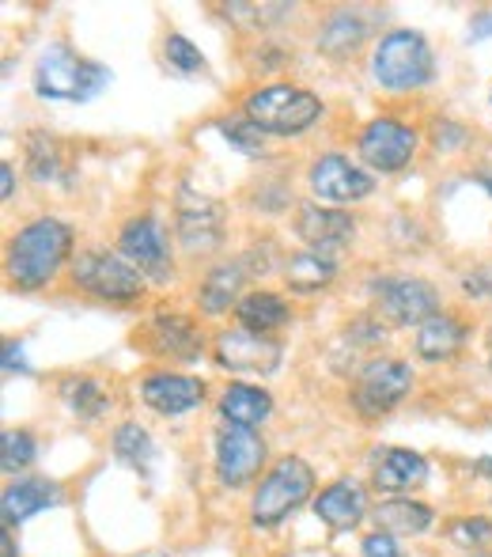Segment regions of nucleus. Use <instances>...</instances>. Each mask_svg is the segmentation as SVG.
Segmentation results:
<instances>
[{
  "mask_svg": "<svg viewBox=\"0 0 492 557\" xmlns=\"http://www.w3.org/2000/svg\"><path fill=\"white\" fill-rule=\"evenodd\" d=\"M68 250H73V227L65 221H53V216L30 221L8 243V281L23 293H35L58 277Z\"/></svg>",
  "mask_w": 492,
  "mask_h": 557,
  "instance_id": "nucleus-1",
  "label": "nucleus"
},
{
  "mask_svg": "<svg viewBox=\"0 0 492 557\" xmlns=\"http://www.w3.org/2000/svg\"><path fill=\"white\" fill-rule=\"evenodd\" d=\"M106 84H111V69L80 58L65 42L46 46L35 65V91L42 99H58V103H88Z\"/></svg>",
  "mask_w": 492,
  "mask_h": 557,
  "instance_id": "nucleus-2",
  "label": "nucleus"
},
{
  "mask_svg": "<svg viewBox=\"0 0 492 557\" xmlns=\"http://www.w3.org/2000/svg\"><path fill=\"white\" fill-rule=\"evenodd\" d=\"M371 73L387 91L425 88L436 73L432 46H428V38L420 35V30H409V27L387 30L371 53Z\"/></svg>",
  "mask_w": 492,
  "mask_h": 557,
  "instance_id": "nucleus-3",
  "label": "nucleus"
},
{
  "mask_svg": "<svg viewBox=\"0 0 492 557\" xmlns=\"http://www.w3.org/2000/svg\"><path fill=\"white\" fill-rule=\"evenodd\" d=\"M243 107L247 122H254L262 133H277V137H295V133L311 129L323 117V99L303 88H292V84H273V88L250 91Z\"/></svg>",
  "mask_w": 492,
  "mask_h": 557,
  "instance_id": "nucleus-4",
  "label": "nucleus"
},
{
  "mask_svg": "<svg viewBox=\"0 0 492 557\" xmlns=\"http://www.w3.org/2000/svg\"><path fill=\"white\" fill-rule=\"evenodd\" d=\"M315 490V474L303 459H280L277 467L265 474V482L257 485L254 505H250V520L257 528H277L288 512L303 505Z\"/></svg>",
  "mask_w": 492,
  "mask_h": 557,
  "instance_id": "nucleus-5",
  "label": "nucleus"
},
{
  "mask_svg": "<svg viewBox=\"0 0 492 557\" xmlns=\"http://www.w3.org/2000/svg\"><path fill=\"white\" fill-rule=\"evenodd\" d=\"M73 285L99 300L129 304L144 293V273L133 270L125 258H114L111 250H84L73 258Z\"/></svg>",
  "mask_w": 492,
  "mask_h": 557,
  "instance_id": "nucleus-6",
  "label": "nucleus"
},
{
  "mask_svg": "<svg viewBox=\"0 0 492 557\" xmlns=\"http://www.w3.org/2000/svg\"><path fill=\"white\" fill-rule=\"evenodd\" d=\"M375 315L387 326H425L432 315H440V296L428 281L417 277L382 281L375 288Z\"/></svg>",
  "mask_w": 492,
  "mask_h": 557,
  "instance_id": "nucleus-7",
  "label": "nucleus"
},
{
  "mask_svg": "<svg viewBox=\"0 0 492 557\" xmlns=\"http://www.w3.org/2000/svg\"><path fill=\"white\" fill-rule=\"evenodd\" d=\"M413 387V372L409 364L402 360H390V357H379L356 375V391H353V403L364 418H382L390 413Z\"/></svg>",
  "mask_w": 492,
  "mask_h": 557,
  "instance_id": "nucleus-8",
  "label": "nucleus"
},
{
  "mask_svg": "<svg viewBox=\"0 0 492 557\" xmlns=\"http://www.w3.org/2000/svg\"><path fill=\"white\" fill-rule=\"evenodd\" d=\"M356 148H361V160L368 168L382 171V175H394V171L409 168L413 152H417V133L409 125L394 122V117H375V122L361 129Z\"/></svg>",
  "mask_w": 492,
  "mask_h": 557,
  "instance_id": "nucleus-9",
  "label": "nucleus"
},
{
  "mask_svg": "<svg viewBox=\"0 0 492 557\" xmlns=\"http://www.w3.org/2000/svg\"><path fill=\"white\" fill-rule=\"evenodd\" d=\"M280 349L277 342H269L265 334H250V331H228L216 337V364L228 368L239 375H269L280 368Z\"/></svg>",
  "mask_w": 492,
  "mask_h": 557,
  "instance_id": "nucleus-10",
  "label": "nucleus"
},
{
  "mask_svg": "<svg viewBox=\"0 0 492 557\" xmlns=\"http://www.w3.org/2000/svg\"><path fill=\"white\" fill-rule=\"evenodd\" d=\"M262 462H265V441L254 429L228 425L216 436V474H220V482L228 490L247 485L262 470Z\"/></svg>",
  "mask_w": 492,
  "mask_h": 557,
  "instance_id": "nucleus-11",
  "label": "nucleus"
},
{
  "mask_svg": "<svg viewBox=\"0 0 492 557\" xmlns=\"http://www.w3.org/2000/svg\"><path fill=\"white\" fill-rule=\"evenodd\" d=\"M371 186H375V178L368 171L353 168V163L338 152L318 156L315 168H311V190H315L323 201H330V206H353V201H364L371 194Z\"/></svg>",
  "mask_w": 492,
  "mask_h": 557,
  "instance_id": "nucleus-12",
  "label": "nucleus"
},
{
  "mask_svg": "<svg viewBox=\"0 0 492 557\" xmlns=\"http://www.w3.org/2000/svg\"><path fill=\"white\" fill-rule=\"evenodd\" d=\"M118 250L122 258L140 270L144 277L167 281L171 277V255H167V239H163V227L152 216H137L122 227L118 235Z\"/></svg>",
  "mask_w": 492,
  "mask_h": 557,
  "instance_id": "nucleus-13",
  "label": "nucleus"
},
{
  "mask_svg": "<svg viewBox=\"0 0 492 557\" xmlns=\"http://www.w3.org/2000/svg\"><path fill=\"white\" fill-rule=\"evenodd\" d=\"M175 224H178V239H182V247L190 255L193 250L198 255L201 250H213L224 239V209L213 198H205V194H190V190L178 194Z\"/></svg>",
  "mask_w": 492,
  "mask_h": 557,
  "instance_id": "nucleus-14",
  "label": "nucleus"
},
{
  "mask_svg": "<svg viewBox=\"0 0 492 557\" xmlns=\"http://www.w3.org/2000/svg\"><path fill=\"white\" fill-rule=\"evenodd\" d=\"M144 403L152 406L155 413L163 418H178V413H190L193 406L205 398V383L190 380V375H178V372H152L140 387Z\"/></svg>",
  "mask_w": 492,
  "mask_h": 557,
  "instance_id": "nucleus-15",
  "label": "nucleus"
},
{
  "mask_svg": "<svg viewBox=\"0 0 492 557\" xmlns=\"http://www.w3.org/2000/svg\"><path fill=\"white\" fill-rule=\"evenodd\" d=\"M311 505H315L318 520L330 523L333 531H349L364 520V512H368V493H364L353 478H341V482L326 485Z\"/></svg>",
  "mask_w": 492,
  "mask_h": 557,
  "instance_id": "nucleus-16",
  "label": "nucleus"
},
{
  "mask_svg": "<svg viewBox=\"0 0 492 557\" xmlns=\"http://www.w3.org/2000/svg\"><path fill=\"white\" fill-rule=\"evenodd\" d=\"M250 273H254V270H250L247 255L216 265V270L205 277V285H201V293H198L201 311H209V315H224L228 308H239Z\"/></svg>",
  "mask_w": 492,
  "mask_h": 557,
  "instance_id": "nucleus-17",
  "label": "nucleus"
},
{
  "mask_svg": "<svg viewBox=\"0 0 492 557\" xmlns=\"http://www.w3.org/2000/svg\"><path fill=\"white\" fill-rule=\"evenodd\" d=\"M375 485L387 493H405L417 490L428 478V462L425 455L409 451V447H382L375 451V470H371Z\"/></svg>",
  "mask_w": 492,
  "mask_h": 557,
  "instance_id": "nucleus-18",
  "label": "nucleus"
},
{
  "mask_svg": "<svg viewBox=\"0 0 492 557\" xmlns=\"http://www.w3.org/2000/svg\"><path fill=\"white\" fill-rule=\"evenodd\" d=\"M295 235H300L307 247H338L353 235V216L341 213V209H326L315 201H303L300 213H295Z\"/></svg>",
  "mask_w": 492,
  "mask_h": 557,
  "instance_id": "nucleus-19",
  "label": "nucleus"
},
{
  "mask_svg": "<svg viewBox=\"0 0 492 557\" xmlns=\"http://www.w3.org/2000/svg\"><path fill=\"white\" fill-rule=\"evenodd\" d=\"M61 500L58 485L46 482V478H27V482H15L4 490V500H0V516H4V528H20L23 520L46 512Z\"/></svg>",
  "mask_w": 492,
  "mask_h": 557,
  "instance_id": "nucleus-20",
  "label": "nucleus"
},
{
  "mask_svg": "<svg viewBox=\"0 0 492 557\" xmlns=\"http://www.w3.org/2000/svg\"><path fill=\"white\" fill-rule=\"evenodd\" d=\"M148 342H152V352H167L178 360L201 357V331L182 315H155L148 323Z\"/></svg>",
  "mask_w": 492,
  "mask_h": 557,
  "instance_id": "nucleus-21",
  "label": "nucleus"
},
{
  "mask_svg": "<svg viewBox=\"0 0 492 557\" xmlns=\"http://www.w3.org/2000/svg\"><path fill=\"white\" fill-rule=\"evenodd\" d=\"M333 273H338V258L330 255V250H318V247H307V250H295V255H288L285 262V281L292 293H318V288H326L333 281Z\"/></svg>",
  "mask_w": 492,
  "mask_h": 557,
  "instance_id": "nucleus-22",
  "label": "nucleus"
},
{
  "mask_svg": "<svg viewBox=\"0 0 492 557\" xmlns=\"http://www.w3.org/2000/svg\"><path fill=\"white\" fill-rule=\"evenodd\" d=\"M269 413H273V398H269V391H262V387L231 383V387L220 395V418L228 421V425L257 429Z\"/></svg>",
  "mask_w": 492,
  "mask_h": 557,
  "instance_id": "nucleus-23",
  "label": "nucleus"
},
{
  "mask_svg": "<svg viewBox=\"0 0 492 557\" xmlns=\"http://www.w3.org/2000/svg\"><path fill=\"white\" fill-rule=\"evenodd\" d=\"M466 345V326L458 323L455 315H447V311H440V315H432L425 326H417V357L420 360H451L458 357V349Z\"/></svg>",
  "mask_w": 492,
  "mask_h": 557,
  "instance_id": "nucleus-24",
  "label": "nucleus"
},
{
  "mask_svg": "<svg viewBox=\"0 0 492 557\" xmlns=\"http://www.w3.org/2000/svg\"><path fill=\"white\" fill-rule=\"evenodd\" d=\"M236 319L250 334H269L292 319V308H288L277 293H262V288H254V293H247L243 300H239Z\"/></svg>",
  "mask_w": 492,
  "mask_h": 557,
  "instance_id": "nucleus-25",
  "label": "nucleus"
},
{
  "mask_svg": "<svg viewBox=\"0 0 492 557\" xmlns=\"http://www.w3.org/2000/svg\"><path fill=\"white\" fill-rule=\"evenodd\" d=\"M375 528L382 535H420V531L432 528V512L417 500H387L375 512Z\"/></svg>",
  "mask_w": 492,
  "mask_h": 557,
  "instance_id": "nucleus-26",
  "label": "nucleus"
},
{
  "mask_svg": "<svg viewBox=\"0 0 492 557\" xmlns=\"http://www.w3.org/2000/svg\"><path fill=\"white\" fill-rule=\"evenodd\" d=\"M364 38H368L364 20H356L353 12H338L323 30V50L330 53V58H353L364 46Z\"/></svg>",
  "mask_w": 492,
  "mask_h": 557,
  "instance_id": "nucleus-27",
  "label": "nucleus"
},
{
  "mask_svg": "<svg viewBox=\"0 0 492 557\" xmlns=\"http://www.w3.org/2000/svg\"><path fill=\"white\" fill-rule=\"evenodd\" d=\"M61 398H65L68 410H73L76 418H84V421L99 418V413L111 406V398L103 395V387H99L96 380H88V375H73V380L61 383Z\"/></svg>",
  "mask_w": 492,
  "mask_h": 557,
  "instance_id": "nucleus-28",
  "label": "nucleus"
},
{
  "mask_svg": "<svg viewBox=\"0 0 492 557\" xmlns=\"http://www.w3.org/2000/svg\"><path fill=\"white\" fill-rule=\"evenodd\" d=\"M114 451H118V459H125L129 467L144 470L148 459H152V441H148V433L137 421H125V425H118V433H114Z\"/></svg>",
  "mask_w": 492,
  "mask_h": 557,
  "instance_id": "nucleus-29",
  "label": "nucleus"
},
{
  "mask_svg": "<svg viewBox=\"0 0 492 557\" xmlns=\"http://www.w3.org/2000/svg\"><path fill=\"white\" fill-rule=\"evenodd\" d=\"M30 462H35V441H30V433H23V429H8L4 436H0V467H4V474H15V470H27Z\"/></svg>",
  "mask_w": 492,
  "mask_h": 557,
  "instance_id": "nucleus-30",
  "label": "nucleus"
},
{
  "mask_svg": "<svg viewBox=\"0 0 492 557\" xmlns=\"http://www.w3.org/2000/svg\"><path fill=\"white\" fill-rule=\"evenodd\" d=\"M163 58H167V65L178 69V73H201V69H205L201 50L182 35H167V42H163Z\"/></svg>",
  "mask_w": 492,
  "mask_h": 557,
  "instance_id": "nucleus-31",
  "label": "nucleus"
},
{
  "mask_svg": "<svg viewBox=\"0 0 492 557\" xmlns=\"http://www.w3.org/2000/svg\"><path fill=\"white\" fill-rule=\"evenodd\" d=\"M447 535H451V543H458V546H481L492 539V523L481 520V516H474V520H455L447 528Z\"/></svg>",
  "mask_w": 492,
  "mask_h": 557,
  "instance_id": "nucleus-32",
  "label": "nucleus"
},
{
  "mask_svg": "<svg viewBox=\"0 0 492 557\" xmlns=\"http://www.w3.org/2000/svg\"><path fill=\"white\" fill-rule=\"evenodd\" d=\"M364 557H405V554H402V546H398L394 535L375 531V535L364 539Z\"/></svg>",
  "mask_w": 492,
  "mask_h": 557,
  "instance_id": "nucleus-33",
  "label": "nucleus"
},
{
  "mask_svg": "<svg viewBox=\"0 0 492 557\" xmlns=\"http://www.w3.org/2000/svg\"><path fill=\"white\" fill-rule=\"evenodd\" d=\"M20 349H23V345H15V342H8V345H4V372H12V368L27 372V364L20 360Z\"/></svg>",
  "mask_w": 492,
  "mask_h": 557,
  "instance_id": "nucleus-34",
  "label": "nucleus"
},
{
  "mask_svg": "<svg viewBox=\"0 0 492 557\" xmlns=\"http://www.w3.org/2000/svg\"><path fill=\"white\" fill-rule=\"evenodd\" d=\"M12 186H15L12 183V168H8V163H0V198H4V201L12 198Z\"/></svg>",
  "mask_w": 492,
  "mask_h": 557,
  "instance_id": "nucleus-35",
  "label": "nucleus"
},
{
  "mask_svg": "<svg viewBox=\"0 0 492 557\" xmlns=\"http://www.w3.org/2000/svg\"><path fill=\"white\" fill-rule=\"evenodd\" d=\"M489 30H492V12H485V15H478V20H474L470 35H474V38H485Z\"/></svg>",
  "mask_w": 492,
  "mask_h": 557,
  "instance_id": "nucleus-36",
  "label": "nucleus"
},
{
  "mask_svg": "<svg viewBox=\"0 0 492 557\" xmlns=\"http://www.w3.org/2000/svg\"><path fill=\"white\" fill-rule=\"evenodd\" d=\"M0 554H4V557H20V554H15V543H12V535H8V531L0 535Z\"/></svg>",
  "mask_w": 492,
  "mask_h": 557,
  "instance_id": "nucleus-37",
  "label": "nucleus"
},
{
  "mask_svg": "<svg viewBox=\"0 0 492 557\" xmlns=\"http://www.w3.org/2000/svg\"><path fill=\"white\" fill-rule=\"evenodd\" d=\"M478 183L485 186L489 190V198H492V168H485V171H478Z\"/></svg>",
  "mask_w": 492,
  "mask_h": 557,
  "instance_id": "nucleus-38",
  "label": "nucleus"
},
{
  "mask_svg": "<svg viewBox=\"0 0 492 557\" xmlns=\"http://www.w3.org/2000/svg\"><path fill=\"white\" fill-rule=\"evenodd\" d=\"M478 474L481 478H492V459H489V455H485V459H478Z\"/></svg>",
  "mask_w": 492,
  "mask_h": 557,
  "instance_id": "nucleus-39",
  "label": "nucleus"
}]
</instances>
